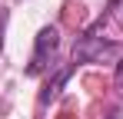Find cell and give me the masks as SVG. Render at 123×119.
<instances>
[{"label":"cell","instance_id":"3","mask_svg":"<svg viewBox=\"0 0 123 119\" xmlns=\"http://www.w3.org/2000/svg\"><path fill=\"white\" fill-rule=\"evenodd\" d=\"M3 30H7V10L0 7V53H3Z\"/></svg>","mask_w":123,"mask_h":119},{"label":"cell","instance_id":"2","mask_svg":"<svg viewBox=\"0 0 123 119\" xmlns=\"http://www.w3.org/2000/svg\"><path fill=\"white\" fill-rule=\"evenodd\" d=\"M57 50H60V30L57 27H43L40 33H37V46H33V56H30L27 73L30 76L47 73V66H50V60L57 56Z\"/></svg>","mask_w":123,"mask_h":119},{"label":"cell","instance_id":"5","mask_svg":"<svg viewBox=\"0 0 123 119\" xmlns=\"http://www.w3.org/2000/svg\"><path fill=\"white\" fill-rule=\"evenodd\" d=\"M110 119H120V113H113V116H110Z\"/></svg>","mask_w":123,"mask_h":119},{"label":"cell","instance_id":"4","mask_svg":"<svg viewBox=\"0 0 123 119\" xmlns=\"http://www.w3.org/2000/svg\"><path fill=\"white\" fill-rule=\"evenodd\" d=\"M117 86L123 89V53H120V63H117Z\"/></svg>","mask_w":123,"mask_h":119},{"label":"cell","instance_id":"1","mask_svg":"<svg viewBox=\"0 0 123 119\" xmlns=\"http://www.w3.org/2000/svg\"><path fill=\"white\" fill-rule=\"evenodd\" d=\"M117 53H120V46L110 43V40H103L100 27H93V30H86L80 37V43L73 46V66H80V63H103L106 56H117Z\"/></svg>","mask_w":123,"mask_h":119}]
</instances>
